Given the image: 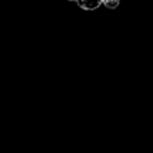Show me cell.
Instances as JSON below:
<instances>
[{"mask_svg":"<svg viewBox=\"0 0 153 153\" xmlns=\"http://www.w3.org/2000/svg\"><path fill=\"white\" fill-rule=\"evenodd\" d=\"M102 4L107 8H117L120 4V0H102Z\"/></svg>","mask_w":153,"mask_h":153,"instance_id":"2","label":"cell"},{"mask_svg":"<svg viewBox=\"0 0 153 153\" xmlns=\"http://www.w3.org/2000/svg\"><path fill=\"white\" fill-rule=\"evenodd\" d=\"M76 3L85 10H94L102 4V0H76Z\"/></svg>","mask_w":153,"mask_h":153,"instance_id":"1","label":"cell"},{"mask_svg":"<svg viewBox=\"0 0 153 153\" xmlns=\"http://www.w3.org/2000/svg\"><path fill=\"white\" fill-rule=\"evenodd\" d=\"M69 1H75V2H76V0H69Z\"/></svg>","mask_w":153,"mask_h":153,"instance_id":"3","label":"cell"}]
</instances>
